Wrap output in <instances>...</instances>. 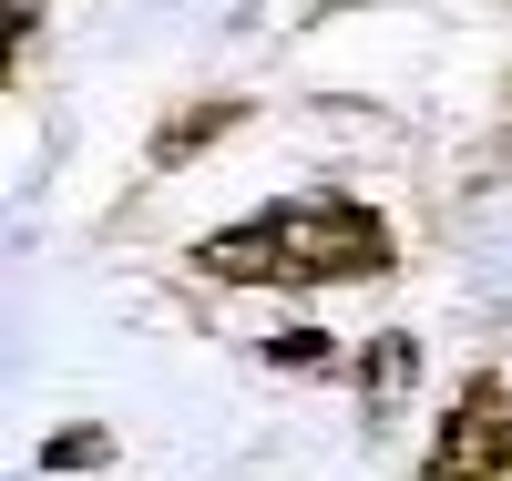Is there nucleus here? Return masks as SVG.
<instances>
[{
	"label": "nucleus",
	"mask_w": 512,
	"mask_h": 481,
	"mask_svg": "<svg viewBox=\"0 0 512 481\" xmlns=\"http://www.w3.org/2000/svg\"><path fill=\"white\" fill-rule=\"evenodd\" d=\"M195 267L226 287H349V277H390V215L359 195H287L256 205L246 226L195 236Z\"/></svg>",
	"instance_id": "obj_1"
},
{
	"label": "nucleus",
	"mask_w": 512,
	"mask_h": 481,
	"mask_svg": "<svg viewBox=\"0 0 512 481\" xmlns=\"http://www.w3.org/2000/svg\"><path fill=\"white\" fill-rule=\"evenodd\" d=\"M236 123H246V103H185V113L154 134V164H185V154H205L216 134H236Z\"/></svg>",
	"instance_id": "obj_4"
},
{
	"label": "nucleus",
	"mask_w": 512,
	"mask_h": 481,
	"mask_svg": "<svg viewBox=\"0 0 512 481\" xmlns=\"http://www.w3.org/2000/svg\"><path fill=\"white\" fill-rule=\"evenodd\" d=\"M113 441H103V430H62V441H41V471H93Z\"/></svg>",
	"instance_id": "obj_6"
},
{
	"label": "nucleus",
	"mask_w": 512,
	"mask_h": 481,
	"mask_svg": "<svg viewBox=\"0 0 512 481\" xmlns=\"http://www.w3.org/2000/svg\"><path fill=\"white\" fill-rule=\"evenodd\" d=\"M410 481H512V389H502L492 369L461 379L441 441H431V461H420Z\"/></svg>",
	"instance_id": "obj_2"
},
{
	"label": "nucleus",
	"mask_w": 512,
	"mask_h": 481,
	"mask_svg": "<svg viewBox=\"0 0 512 481\" xmlns=\"http://www.w3.org/2000/svg\"><path fill=\"white\" fill-rule=\"evenodd\" d=\"M349 379H359V410H369V420H379V410H400V400H410V379H420V338H400V328H390V338H369Z\"/></svg>",
	"instance_id": "obj_3"
},
{
	"label": "nucleus",
	"mask_w": 512,
	"mask_h": 481,
	"mask_svg": "<svg viewBox=\"0 0 512 481\" xmlns=\"http://www.w3.org/2000/svg\"><path fill=\"white\" fill-rule=\"evenodd\" d=\"M328 359H338V338H318V328H277V338H267V369H297V379H318Z\"/></svg>",
	"instance_id": "obj_5"
}]
</instances>
